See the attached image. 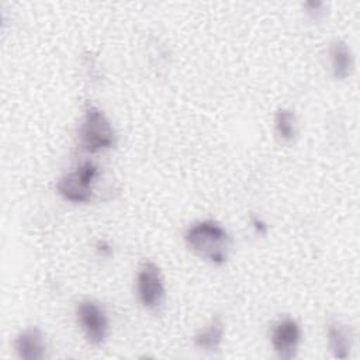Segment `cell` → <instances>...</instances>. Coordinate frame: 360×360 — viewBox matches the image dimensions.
I'll return each mask as SVG.
<instances>
[{
  "mask_svg": "<svg viewBox=\"0 0 360 360\" xmlns=\"http://www.w3.org/2000/svg\"><path fill=\"white\" fill-rule=\"evenodd\" d=\"M136 297L141 305L149 311H158L166 298L165 280L159 266L150 260L143 262L135 278Z\"/></svg>",
  "mask_w": 360,
  "mask_h": 360,
  "instance_id": "277c9868",
  "label": "cell"
},
{
  "mask_svg": "<svg viewBox=\"0 0 360 360\" xmlns=\"http://www.w3.org/2000/svg\"><path fill=\"white\" fill-rule=\"evenodd\" d=\"M224 321L219 315H215L195 332L193 342L200 350L217 352L224 340Z\"/></svg>",
  "mask_w": 360,
  "mask_h": 360,
  "instance_id": "9c48e42d",
  "label": "cell"
},
{
  "mask_svg": "<svg viewBox=\"0 0 360 360\" xmlns=\"http://www.w3.org/2000/svg\"><path fill=\"white\" fill-rule=\"evenodd\" d=\"M304 7L308 10V11H307L308 14H311L312 17L316 18V15L321 14L319 10L323 7V3H322V1H307V3L304 4Z\"/></svg>",
  "mask_w": 360,
  "mask_h": 360,
  "instance_id": "7c38bea8",
  "label": "cell"
},
{
  "mask_svg": "<svg viewBox=\"0 0 360 360\" xmlns=\"http://www.w3.org/2000/svg\"><path fill=\"white\" fill-rule=\"evenodd\" d=\"M14 350L22 360H42L46 357V342L38 326L22 329L14 339Z\"/></svg>",
  "mask_w": 360,
  "mask_h": 360,
  "instance_id": "52a82bcc",
  "label": "cell"
},
{
  "mask_svg": "<svg viewBox=\"0 0 360 360\" xmlns=\"http://www.w3.org/2000/svg\"><path fill=\"white\" fill-rule=\"evenodd\" d=\"M79 145L87 153H98L112 149L117 145V132L105 112L87 104L79 125Z\"/></svg>",
  "mask_w": 360,
  "mask_h": 360,
  "instance_id": "7a4b0ae2",
  "label": "cell"
},
{
  "mask_svg": "<svg viewBox=\"0 0 360 360\" xmlns=\"http://www.w3.org/2000/svg\"><path fill=\"white\" fill-rule=\"evenodd\" d=\"M328 346L336 359H347L353 347V335L346 325L339 321H330L326 328Z\"/></svg>",
  "mask_w": 360,
  "mask_h": 360,
  "instance_id": "30bf717a",
  "label": "cell"
},
{
  "mask_svg": "<svg viewBox=\"0 0 360 360\" xmlns=\"http://www.w3.org/2000/svg\"><path fill=\"white\" fill-rule=\"evenodd\" d=\"M328 55L330 72L335 79L345 80L352 76L354 70V53L346 41L340 38L333 39L329 44Z\"/></svg>",
  "mask_w": 360,
  "mask_h": 360,
  "instance_id": "ba28073f",
  "label": "cell"
},
{
  "mask_svg": "<svg viewBox=\"0 0 360 360\" xmlns=\"http://www.w3.org/2000/svg\"><path fill=\"white\" fill-rule=\"evenodd\" d=\"M252 226L259 235H266V232H267V225L262 218H257V217L252 218Z\"/></svg>",
  "mask_w": 360,
  "mask_h": 360,
  "instance_id": "4fadbf2b",
  "label": "cell"
},
{
  "mask_svg": "<svg viewBox=\"0 0 360 360\" xmlns=\"http://www.w3.org/2000/svg\"><path fill=\"white\" fill-rule=\"evenodd\" d=\"M77 325L90 345L100 346L107 340L110 322L105 309L94 300H82L75 309Z\"/></svg>",
  "mask_w": 360,
  "mask_h": 360,
  "instance_id": "5b68a950",
  "label": "cell"
},
{
  "mask_svg": "<svg viewBox=\"0 0 360 360\" xmlns=\"http://www.w3.org/2000/svg\"><path fill=\"white\" fill-rule=\"evenodd\" d=\"M187 248L202 260L222 266L229 257L232 239L228 231L215 219H198L184 231Z\"/></svg>",
  "mask_w": 360,
  "mask_h": 360,
  "instance_id": "6da1fadb",
  "label": "cell"
},
{
  "mask_svg": "<svg viewBox=\"0 0 360 360\" xmlns=\"http://www.w3.org/2000/svg\"><path fill=\"white\" fill-rule=\"evenodd\" d=\"M302 339V330L300 323L291 316H283L277 319L270 330L271 349L278 359L290 360L298 353Z\"/></svg>",
  "mask_w": 360,
  "mask_h": 360,
  "instance_id": "8992f818",
  "label": "cell"
},
{
  "mask_svg": "<svg viewBox=\"0 0 360 360\" xmlns=\"http://www.w3.org/2000/svg\"><path fill=\"white\" fill-rule=\"evenodd\" d=\"M98 174V166L86 160L58 179L56 191L65 201L73 204L90 202Z\"/></svg>",
  "mask_w": 360,
  "mask_h": 360,
  "instance_id": "3957f363",
  "label": "cell"
},
{
  "mask_svg": "<svg viewBox=\"0 0 360 360\" xmlns=\"http://www.w3.org/2000/svg\"><path fill=\"white\" fill-rule=\"evenodd\" d=\"M274 132L283 142H292L298 134L297 115L291 108L281 107L274 114Z\"/></svg>",
  "mask_w": 360,
  "mask_h": 360,
  "instance_id": "8fae6325",
  "label": "cell"
},
{
  "mask_svg": "<svg viewBox=\"0 0 360 360\" xmlns=\"http://www.w3.org/2000/svg\"><path fill=\"white\" fill-rule=\"evenodd\" d=\"M96 250L101 256H108L111 253V245L107 240H98L96 243Z\"/></svg>",
  "mask_w": 360,
  "mask_h": 360,
  "instance_id": "5bb4252c",
  "label": "cell"
}]
</instances>
